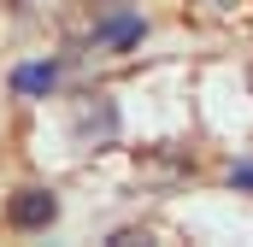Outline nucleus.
Returning <instances> with one entry per match:
<instances>
[{"mask_svg": "<svg viewBox=\"0 0 253 247\" xmlns=\"http://www.w3.org/2000/svg\"><path fill=\"white\" fill-rule=\"evenodd\" d=\"M194 6H206V12H242L248 0H194Z\"/></svg>", "mask_w": 253, "mask_h": 247, "instance_id": "obj_4", "label": "nucleus"}, {"mask_svg": "<svg viewBox=\"0 0 253 247\" xmlns=\"http://www.w3.org/2000/svg\"><path fill=\"white\" fill-rule=\"evenodd\" d=\"M94 41H106V47H135V41H141V18H135V12L106 18V24L94 30Z\"/></svg>", "mask_w": 253, "mask_h": 247, "instance_id": "obj_2", "label": "nucleus"}, {"mask_svg": "<svg viewBox=\"0 0 253 247\" xmlns=\"http://www.w3.org/2000/svg\"><path fill=\"white\" fill-rule=\"evenodd\" d=\"M230 183H236V188H253V165H236V171H230Z\"/></svg>", "mask_w": 253, "mask_h": 247, "instance_id": "obj_5", "label": "nucleus"}, {"mask_svg": "<svg viewBox=\"0 0 253 247\" xmlns=\"http://www.w3.org/2000/svg\"><path fill=\"white\" fill-rule=\"evenodd\" d=\"M53 212H59V200L47 188H24L6 218H12V230H42V224H53Z\"/></svg>", "mask_w": 253, "mask_h": 247, "instance_id": "obj_1", "label": "nucleus"}, {"mask_svg": "<svg viewBox=\"0 0 253 247\" xmlns=\"http://www.w3.org/2000/svg\"><path fill=\"white\" fill-rule=\"evenodd\" d=\"M53 77H59L53 65H24L12 82H18V94H47V88H53Z\"/></svg>", "mask_w": 253, "mask_h": 247, "instance_id": "obj_3", "label": "nucleus"}]
</instances>
